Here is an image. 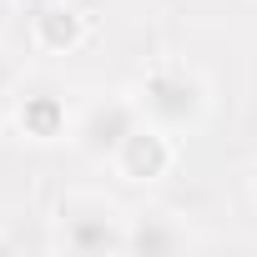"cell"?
Returning <instances> with one entry per match:
<instances>
[{"instance_id":"cell-7","label":"cell","mask_w":257,"mask_h":257,"mask_svg":"<svg viewBox=\"0 0 257 257\" xmlns=\"http://www.w3.org/2000/svg\"><path fill=\"white\" fill-rule=\"evenodd\" d=\"M36 41H41L46 51L76 46V41H81V16H76V11H61V6L41 11V16H36Z\"/></svg>"},{"instance_id":"cell-6","label":"cell","mask_w":257,"mask_h":257,"mask_svg":"<svg viewBox=\"0 0 257 257\" xmlns=\"http://www.w3.org/2000/svg\"><path fill=\"white\" fill-rule=\"evenodd\" d=\"M21 126H26V137L36 142H56L66 132V111L56 96H26L21 101Z\"/></svg>"},{"instance_id":"cell-3","label":"cell","mask_w":257,"mask_h":257,"mask_svg":"<svg viewBox=\"0 0 257 257\" xmlns=\"http://www.w3.org/2000/svg\"><path fill=\"white\" fill-rule=\"evenodd\" d=\"M172 162H177L172 132L157 126V121H147V116L132 126V137H126L116 147V157H111V167H116L121 182H157V177L172 172Z\"/></svg>"},{"instance_id":"cell-8","label":"cell","mask_w":257,"mask_h":257,"mask_svg":"<svg viewBox=\"0 0 257 257\" xmlns=\"http://www.w3.org/2000/svg\"><path fill=\"white\" fill-rule=\"evenodd\" d=\"M0 21H6V0H0Z\"/></svg>"},{"instance_id":"cell-1","label":"cell","mask_w":257,"mask_h":257,"mask_svg":"<svg viewBox=\"0 0 257 257\" xmlns=\"http://www.w3.org/2000/svg\"><path fill=\"white\" fill-rule=\"evenodd\" d=\"M126 222L132 217L116 202H106L96 192H76L56 212L51 247H66V252H126Z\"/></svg>"},{"instance_id":"cell-2","label":"cell","mask_w":257,"mask_h":257,"mask_svg":"<svg viewBox=\"0 0 257 257\" xmlns=\"http://www.w3.org/2000/svg\"><path fill=\"white\" fill-rule=\"evenodd\" d=\"M137 106L147 121L167 126V132H182V126H192L202 111H207V81L197 71H187L182 61H162L147 71L142 91H137Z\"/></svg>"},{"instance_id":"cell-4","label":"cell","mask_w":257,"mask_h":257,"mask_svg":"<svg viewBox=\"0 0 257 257\" xmlns=\"http://www.w3.org/2000/svg\"><path fill=\"white\" fill-rule=\"evenodd\" d=\"M137 121H142V106H137V101H126V96L96 101V106L76 121V142H81V152H91V157L111 162V157H116V147L132 137V126H137Z\"/></svg>"},{"instance_id":"cell-5","label":"cell","mask_w":257,"mask_h":257,"mask_svg":"<svg viewBox=\"0 0 257 257\" xmlns=\"http://www.w3.org/2000/svg\"><path fill=\"white\" fill-rule=\"evenodd\" d=\"M187 247H197V237L177 212H137L126 222V252H187Z\"/></svg>"}]
</instances>
